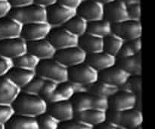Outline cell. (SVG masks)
Returning a JSON list of instances; mask_svg holds the SVG:
<instances>
[{
    "mask_svg": "<svg viewBox=\"0 0 155 129\" xmlns=\"http://www.w3.org/2000/svg\"><path fill=\"white\" fill-rule=\"evenodd\" d=\"M116 129H128V128L126 127H124V126L122 125H118V126H116Z\"/></svg>",
    "mask_w": 155,
    "mask_h": 129,
    "instance_id": "816d5d0a",
    "label": "cell"
},
{
    "mask_svg": "<svg viewBox=\"0 0 155 129\" xmlns=\"http://www.w3.org/2000/svg\"><path fill=\"white\" fill-rule=\"evenodd\" d=\"M36 72V75L58 84L68 81V68L54 59L40 61Z\"/></svg>",
    "mask_w": 155,
    "mask_h": 129,
    "instance_id": "7a4b0ae2",
    "label": "cell"
},
{
    "mask_svg": "<svg viewBox=\"0 0 155 129\" xmlns=\"http://www.w3.org/2000/svg\"><path fill=\"white\" fill-rule=\"evenodd\" d=\"M12 7L8 1H0V18L8 16Z\"/></svg>",
    "mask_w": 155,
    "mask_h": 129,
    "instance_id": "bcb514c9",
    "label": "cell"
},
{
    "mask_svg": "<svg viewBox=\"0 0 155 129\" xmlns=\"http://www.w3.org/2000/svg\"><path fill=\"white\" fill-rule=\"evenodd\" d=\"M12 8H22L33 4V0H8Z\"/></svg>",
    "mask_w": 155,
    "mask_h": 129,
    "instance_id": "ee69618b",
    "label": "cell"
},
{
    "mask_svg": "<svg viewBox=\"0 0 155 129\" xmlns=\"http://www.w3.org/2000/svg\"><path fill=\"white\" fill-rule=\"evenodd\" d=\"M27 52V42L21 36L0 41V56L7 59H17Z\"/></svg>",
    "mask_w": 155,
    "mask_h": 129,
    "instance_id": "52a82bcc",
    "label": "cell"
},
{
    "mask_svg": "<svg viewBox=\"0 0 155 129\" xmlns=\"http://www.w3.org/2000/svg\"><path fill=\"white\" fill-rule=\"evenodd\" d=\"M141 38H137V39L126 41V42H127L130 46H131V47L133 49V50L136 52V54L141 53V51H142V39H141Z\"/></svg>",
    "mask_w": 155,
    "mask_h": 129,
    "instance_id": "f6af8a7d",
    "label": "cell"
},
{
    "mask_svg": "<svg viewBox=\"0 0 155 129\" xmlns=\"http://www.w3.org/2000/svg\"><path fill=\"white\" fill-rule=\"evenodd\" d=\"M21 25L47 21V10L45 8L32 4L22 8H12L8 15Z\"/></svg>",
    "mask_w": 155,
    "mask_h": 129,
    "instance_id": "3957f363",
    "label": "cell"
},
{
    "mask_svg": "<svg viewBox=\"0 0 155 129\" xmlns=\"http://www.w3.org/2000/svg\"><path fill=\"white\" fill-rule=\"evenodd\" d=\"M22 26L9 16L0 18V41L21 36Z\"/></svg>",
    "mask_w": 155,
    "mask_h": 129,
    "instance_id": "ffe728a7",
    "label": "cell"
},
{
    "mask_svg": "<svg viewBox=\"0 0 155 129\" xmlns=\"http://www.w3.org/2000/svg\"><path fill=\"white\" fill-rule=\"evenodd\" d=\"M83 0H58V4H60L64 7L69 8L77 10L80 5H81Z\"/></svg>",
    "mask_w": 155,
    "mask_h": 129,
    "instance_id": "7bdbcfd3",
    "label": "cell"
},
{
    "mask_svg": "<svg viewBox=\"0 0 155 129\" xmlns=\"http://www.w3.org/2000/svg\"><path fill=\"white\" fill-rule=\"evenodd\" d=\"M142 122L143 115L142 111L134 108L122 112L120 125L127 127L128 129H133L138 126L142 125Z\"/></svg>",
    "mask_w": 155,
    "mask_h": 129,
    "instance_id": "484cf974",
    "label": "cell"
},
{
    "mask_svg": "<svg viewBox=\"0 0 155 129\" xmlns=\"http://www.w3.org/2000/svg\"><path fill=\"white\" fill-rule=\"evenodd\" d=\"M86 33L104 38L112 33V24L105 19L89 22Z\"/></svg>",
    "mask_w": 155,
    "mask_h": 129,
    "instance_id": "f1b7e54d",
    "label": "cell"
},
{
    "mask_svg": "<svg viewBox=\"0 0 155 129\" xmlns=\"http://www.w3.org/2000/svg\"><path fill=\"white\" fill-rule=\"evenodd\" d=\"M48 39L57 50L78 46V36L73 34L64 27H52Z\"/></svg>",
    "mask_w": 155,
    "mask_h": 129,
    "instance_id": "8992f818",
    "label": "cell"
},
{
    "mask_svg": "<svg viewBox=\"0 0 155 129\" xmlns=\"http://www.w3.org/2000/svg\"><path fill=\"white\" fill-rule=\"evenodd\" d=\"M7 76L22 90L36 77V71L14 67Z\"/></svg>",
    "mask_w": 155,
    "mask_h": 129,
    "instance_id": "7402d4cb",
    "label": "cell"
},
{
    "mask_svg": "<svg viewBox=\"0 0 155 129\" xmlns=\"http://www.w3.org/2000/svg\"><path fill=\"white\" fill-rule=\"evenodd\" d=\"M13 68V60L0 56V77L7 75Z\"/></svg>",
    "mask_w": 155,
    "mask_h": 129,
    "instance_id": "60d3db41",
    "label": "cell"
},
{
    "mask_svg": "<svg viewBox=\"0 0 155 129\" xmlns=\"http://www.w3.org/2000/svg\"><path fill=\"white\" fill-rule=\"evenodd\" d=\"M75 93V90L69 81L58 83L52 97L48 101V104L57 102L71 101Z\"/></svg>",
    "mask_w": 155,
    "mask_h": 129,
    "instance_id": "4316f807",
    "label": "cell"
},
{
    "mask_svg": "<svg viewBox=\"0 0 155 129\" xmlns=\"http://www.w3.org/2000/svg\"><path fill=\"white\" fill-rule=\"evenodd\" d=\"M135 55H136V53L133 50V49L132 48L131 46L127 42H124L122 48L120 49V50L119 53H118L116 58L117 59H126V58L131 57V56H135Z\"/></svg>",
    "mask_w": 155,
    "mask_h": 129,
    "instance_id": "b9f144b4",
    "label": "cell"
},
{
    "mask_svg": "<svg viewBox=\"0 0 155 129\" xmlns=\"http://www.w3.org/2000/svg\"><path fill=\"white\" fill-rule=\"evenodd\" d=\"M6 129H39L36 118L15 114L5 124Z\"/></svg>",
    "mask_w": 155,
    "mask_h": 129,
    "instance_id": "cb8c5ba5",
    "label": "cell"
},
{
    "mask_svg": "<svg viewBox=\"0 0 155 129\" xmlns=\"http://www.w3.org/2000/svg\"><path fill=\"white\" fill-rule=\"evenodd\" d=\"M39 62L40 60L36 56L28 52L13 60L14 67L32 71H36Z\"/></svg>",
    "mask_w": 155,
    "mask_h": 129,
    "instance_id": "4dcf8cb0",
    "label": "cell"
},
{
    "mask_svg": "<svg viewBox=\"0 0 155 129\" xmlns=\"http://www.w3.org/2000/svg\"><path fill=\"white\" fill-rule=\"evenodd\" d=\"M86 62L98 72H101L116 65L117 58L102 51L95 54L88 55Z\"/></svg>",
    "mask_w": 155,
    "mask_h": 129,
    "instance_id": "ac0fdd59",
    "label": "cell"
},
{
    "mask_svg": "<svg viewBox=\"0 0 155 129\" xmlns=\"http://www.w3.org/2000/svg\"><path fill=\"white\" fill-rule=\"evenodd\" d=\"M74 119L95 127L106 121V112L97 109H89L75 113Z\"/></svg>",
    "mask_w": 155,
    "mask_h": 129,
    "instance_id": "44dd1931",
    "label": "cell"
},
{
    "mask_svg": "<svg viewBox=\"0 0 155 129\" xmlns=\"http://www.w3.org/2000/svg\"><path fill=\"white\" fill-rule=\"evenodd\" d=\"M104 5L95 0H84L77 10V15L88 23L104 19Z\"/></svg>",
    "mask_w": 155,
    "mask_h": 129,
    "instance_id": "7c38bea8",
    "label": "cell"
},
{
    "mask_svg": "<svg viewBox=\"0 0 155 129\" xmlns=\"http://www.w3.org/2000/svg\"><path fill=\"white\" fill-rule=\"evenodd\" d=\"M47 22L51 27H63L71 18L77 15V11L55 4L46 8Z\"/></svg>",
    "mask_w": 155,
    "mask_h": 129,
    "instance_id": "ba28073f",
    "label": "cell"
},
{
    "mask_svg": "<svg viewBox=\"0 0 155 129\" xmlns=\"http://www.w3.org/2000/svg\"><path fill=\"white\" fill-rule=\"evenodd\" d=\"M54 59L68 69L86 62L87 54L78 46L57 50Z\"/></svg>",
    "mask_w": 155,
    "mask_h": 129,
    "instance_id": "5b68a950",
    "label": "cell"
},
{
    "mask_svg": "<svg viewBox=\"0 0 155 129\" xmlns=\"http://www.w3.org/2000/svg\"><path fill=\"white\" fill-rule=\"evenodd\" d=\"M15 115L13 106L0 104V124H5Z\"/></svg>",
    "mask_w": 155,
    "mask_h": 129,
    "instance_id": "8d00e7d4",
    "label": "cell"
},
{
    "mask_svg": "<svg viewBox=\"0 0 155 129\" xmlns=\"http://www.w3.org/2000/svg\"><path fill=\"white\" fill-rule=\"evenodd\" d=\"M93 129H116V126L113 125V124H110L107 121H104L99 125L93 127Z\"/></svg>",
    "mask_w": 155,
    "mask_h": 129,
    "instance_id": "c3c4849f",
    "label": "cell"
},
{
    "mask_svg": "<svg viewBox=\"0 0 155 129\" xmlns=\"http://www.w3.org/2000/svg\"><path fill=\"white\" fill-rule=\"evenodd\" d=\"M0 1H8V0H0Z\"/></svg>",
    "mask_w": 155,
    "mask_h": 129,
    "instance_id": "11a10c76",
    "label": "cell"
},
{
    "mask_svg": "<svg viewBox=\"0 0 155 129\" xmlns=\"http://www.w3.org/2000/svg\"><path fill=\"white\" fill-rule=\"evenodd\" d=\"M45 81H46L45 79L36 75L21 91L25 93L39 96V97Z\"/></svg>",
    "mask_w": 155,
    "mask_h": 129,
    "instance_id": "e575fe53",
    "label": "cell"
},
{
    "mask_svg": "<svg viewBox=\"0 0 155 129\" xmlns=\"http://www.w3.org/2000/svg\"><path fill=\"white\" fill-rule=\"evenodd\" d=\"M78 46L88 55L104 51V38L98 37L89 33H85L79 37Z\"/></svg>",
    "mask_w": 155,
    "mask_h": 129,
    "instance_id": "d6986e66",
    "label": "cell"
},
{
    "mask_svg": "<svg viewBox=\"0 0 155 129\" xmlns=\"http://www.w3.org/2000/svg\"><path fill=\"white\" fill-rule=\"evenodd\" d=\"M137 97L133 93L124 89L119 90L108 99L109 109L117 111H126L136 108Z\"/></svg>",
    "mask_w": 155,
    "mask_h": 129,
    "instance_id": "8fae6325",
    "label": "cell"
},
{
    "mask_svg": "<svg viewBox=\"0 0 155 129\" xmlns=\"http://www.w3.org/2000/svg\"><path fill=\"white\" fill-rule=\"evenodd\" d=\"M124 43V41L120 37L111 33L104 38V51L117 57Z\"/></svg>",
    "mask_w": 155,
    "mask_h": 129,
    "instance_id": "1f68e13d",
    "label": "cell"
},
{
    "mask_svg": "<svg viewBox=\"0 0 155 129\" xmlns=\"http://www.w3.org/2000/svg\"><path fill=\"white\" fill-rule=\"evenodd\" d=\"M48 103L39 96L22 92L12 104L15 114L37 118L48 110Z\"/></svg>",
    "mask_w": 155,
    "mask_h": 129,
    "instance_id": "6da1fadb",
    "label": "cell"
},
{
    "mask_svg": "<svg viewBox=\"0 0 155 129\" xmlns=\"http://www.w3.org/2000/svg\"><path fill=\"white\" fill-rule=\"evenodd\" d=\"M21 90L7 75L0 77V104L12 106Z\"/></svg>",
    "mask_w": 155,
    "mask_h": 129,
    "instance_id": "e0dca14e",
    "label": "cell"
},
{
    "mask_svg": "<svg viewBox=\"0 0 155 129\" xmlns=\"http://www.w3.org/2000/svg\"><path fill=\"white\" fill-rule=\"evenodd\" d=\"M27 52L34 55L40 61L54 59L57 49L48 38L27 42Z\"/></svg>",
    "mask_w": 155,
    "mask_h": 129,
    "instance_id": "5bb4252c",
    "label": "cell"
},
{
    "mask_svg": "<svg viewBox=\"0 0 155 129\" xmlns=\"http://www.w3.org/2000/svg\"><path fill=\"white\" fill-rule=\"evenodd\" d=\"M0 129H6L5 128V124H0Z\"/></svg>",
    "mask_w": 155,
    "mask_h": 129,
    "instance_id": "f5cc1de1",
    "label": "cell"
},
{
    "mask_svg": "<svg viewBox=\"0 0 155 129\" xmlns=\"http://www.w3.org/2000/svg\"><path fill=\"white\" fill-rule=\"evenodd\" d=\"M127 15L128 19L135 21H141L142 14H141V3H134V4L127 5Z\"/></svg>",
    "mask_w": 155,
    "mask_h": 129,
    "instance_id": "74e56055",
    "label": "cell"
},
{
    "mask_svg": "<svg viewBox=\"0 0 155 129\" xmlns=\"http://www.w3.org/2000/svg\"><path fill=\"white\" fill-rule=\"evenodd\" d=\"M63 27L75 36L80 37L87 32L88 22L82 17L76 15L71 18Z\"/></svg>",
    "mask_w": 155,
    "mask_h": 129,
    "instance_id": "f546056e",
    "label": "cell"
},
{
    "mask_svg": "<svg viewBox=\"0 0 155 129\" xmlns=\"http://www.w3.org/2000/svg\"><path fill=\"white\" fill-rule=\"evenodd\" d=\"M58 129H93V127L81 121L73 119L71 121L61 123Z\"/></svg>",
    "mask_w": 155,
    "mask_h": 129,
    "instance_id": "f35d334b",
    "label": "cell"
},
{
    "mask_svg": "<svg viewBox=\"0 0 155 129\" xmlns=\"http://www.w3.org/2000/svg\"><path fill=\"white\" fill-rule=\"evenodd\" d=\"M71 101L75 113H77L89 109H94L95 96L88 92L78 93H75Z\"/></svg>",
    "mask_w": 155,
    "mask_h": 129,
    "instance_id": "d4e9b609",
    "label": "cell"
},
{
    "mask_svg": "<svg viewBox=\"0 0 155 129\" xmlns=\"http://www.w3.org/2000/svg\"><path fill=\"white\" fill-rule=\"evenodd\" d=\"M142 23L127 20L119 24H112V33L117 35L124 42L142 37Z\"/></svg>",
    "mask_w": 155,
    "mask_h": 129,
    "instance_id": "30bf717a",
    "label": "cell"
},
{
    "mask_svg": "<svg viewBox=\"0 0 155 129\" xmlns=\"http://www.w3.org/2000/svg\"><path fill=\"white\" fill-rule=\"evenodd\" d=\"M83 1H84V0H83Z\"/></svg>",
    "mask_w": 155,
    "mask_h": 129,
    "instance_id": "9f6ffc18",
    "label": "cell"
},
{
    "mask_svg": "<svg viewBox=\"0 0 155 129\" xmlns=\"http://www.w3.org/2000/svg\"><path fill=\"white\" fill-rule=\"evenodd\" d=\"M95 1L98 2L100 4L103 5H106L109 4V3H111L112 2L115 1V0H95Z\"/></svg>",
    "mask_w": 155,
    "mask_h": 129,
    "instance_id": "f907efd6",
    "label": "cell"
},
{
    "mask_svg": "<svg viewBox=\"0 0 155 129\" xmlns=\"http://www.w3.org/2000/svg\"><path fill=\"white\" fill-rule=\"evenodd\" d=\"M51 28L52 27L47 21L25 24L22 26L20 36L27 42L46 39Z\"/></svg>",
    "mask_w": 155,
    "mask_h": 129,
    "instance_id": "9c48e42d",
    "label": "cell"
},
{
    "mask_svg": "<svg viewBox=\"0 0 155 129\" xmlns=\"http://www.w3.org/2000/svg\"><path fill=\"white\" fill-rule=\"evenodd\" d=\"M121 115H122L121 111L109 109L108 110L106 111V121L115 126L120 125Z\"/></svg>",
    "mask_w": 155,
    "mask_h": 129,
    "instance_id": "ab89813d",
    "label": "cell"
},
{
    "mask_svg": "<svg viewBox=\"0 0 155 129\" xmlns=\"http://www.w3.org/2000/svg\"><path fill=\"white\" fill-rule=\"evenodd\" d=\"M39 129H58L61 122L48 112L42 114L36 118Z\"/></svg>",
    "mask_w": 155,
    "mask_h": 129,
    "instance_id": "836d02e7",
    "label": "cell"
},
{
    "mask_svg": "<svg viewBox=\"0 0 155 129\" xmlns=\"http://www.w3.org/2000/svg\"><path fill=\"white\" fill-rule=\"evenodd\" d=\"M57 86L58 83L51 81V80H46L45 84H44L43 88H42V91H41L39 97H42L43 100H45L48 103V101L50 100L51 97H52Z\"/></svg>",
    "mask_w": 155,
    "mask_h": 129,
    "instance_id": "d590c367",
    "label": "cell"
},
{
    "mask_svg": "<svg viewBox=\"0 0 155 129\" xmlns=\"http://www.w3.org/2000/svg\"><path fill=\"white\" fill-rule=\"evenodd\" d=\"M98 80V72L87 62L68 69V81L89 87Z\"/></svg>",
    "mask_w": 155,
    "mask_h": 129,
    "instance_id": "277c9868",
    "label": "cell"
},
{
    "mask_svg": "<svg viewBox=\"0 0 155 129\" xmlns=\"http://www.w3.org/2000/svg\"><path fill=\"white\" fill-rule=\"evenodd\" d=\"M104 19L107 20L111 24H119L127 21V5L119 0H115L111 3L104 5Z\"/></svg>",
    "mask_w": 155,
    "mask_h": 129,
    "instance_id": "9a60e30c",
    "label": "cell"
},
{
    "mask_svg": "<svg viewBox=\"0 0 155 129\" xmlns=\"http://www.w3.org/2000/svg\"><path fill=\"white\" fill-rule=\"evenodd\" d=\"M47 112L52 115L61 123L74 119L75 111L71 101L57 102L49 103Z\"/></svg>",
    "mask_w": 155,
    "mask_h": 129,
    "instance_id": "2e32d148",
    "label": "cell"
},
{
    "mask_svg": "<svg viewBox=\"0 0 155 129\" xmlns=\"http://www.w3.org/2000/svg\"><path fill=\"white\" fill-rule=\"evenodd\" d=\"M120 88L117 87L113 86V85L108 84L104 82L98 80L93 84L90 85L88 87V93L92 94L94 96L103 98L109 99L114 94L116 93Z\"/></svg>",
    "mask_w": 155,
    "mask_h": 129,
    "instance_id": "83f0119b",
    "label": "cell"
},
{
    "mask_svg": "<svg viewBox=\"0 0 155 129\" xmlns=\"http://www.w3.org/2000/svg\"><path fill=\"white\" fill-rule=\"evenodd\" d=\"M133 129H142V125L138 126V127H134V128H133Z\"/></svg>",
    "mask_w": 155,
    "mask_h": 129,
    "instance_id": "db71d44e",
    "label": "cell"
},
{
    "mask_svg": "<svg viewBox=\"0 0 155 129\" xmlns=\"http://www.w3.org/2000/svg\"><path fill=\"white\" fill-rule=\"evenodd\" d=\"M57 2L58 0H33L34 4L45 8H48L57 4Z\"/></svg>",
    "mask_w": 155,
    "mask_h": 129,
    "instance_id": "7dc6e473",
    "label": "cell"
},
{
    "mask_svg": "<svg viewBox=\"0 0 155 129\" xmlns=\"http://www.w3.org/2000/svg\"><path fill=\"white\" fill-rule=\"evenodd\" d=\"M119 1L124 3V4L127 5L134 4V3H141V0H119Z\"/></svg>",
    "mask_w": 155,
    "mask_h": 129,
    "instance_id": "681fc988",
    "label": "cell"
},
{
    "mask_svg": "<svg viewBox=\"0 0 155 129\" xmlns=\"http://www.w3.org/2000/svg\"><path fill=\"white\" fill-rule=\"evenodd\" d=\"M116 65L128 73L130 76H142L141 53L122 59H117Z\"/></svg>",
    "mask_w": 155,
    "mask_h": 129,
    "instance_id": "603a6c76",
    "label": "cell"
},
{
    "mask_svg": "<svg viewBox=\"0 0 155 129\" xmlns=\"http://www.w3.org/2000/svg\"><path fill=\"white\" fill-rule=\"evenodd\" d=\"M120 89L130 91L137 98H142V76H130L127 83Z\"/></svg>",
    "mask_w": 155,
    "mask_h": 129,
    "instance_id": "d6a6232c",
    "label": "cell"
},
{
    "mask_svg": "<svg viewBox=\"0 0 155 129\" xmlns=\"http://www.w3.org/2000/svg\"><path fill=\"white\" fill-rule=\"evenodd\" d=\"M130 75L117 65L98 72V80L120 88L124 86Z\"/></svg>",
    "mask_w": 155,
    "mask_h": 129,
    "instance_id": "4fadbf2b",
    "label": "cell"
}]
</instances>
